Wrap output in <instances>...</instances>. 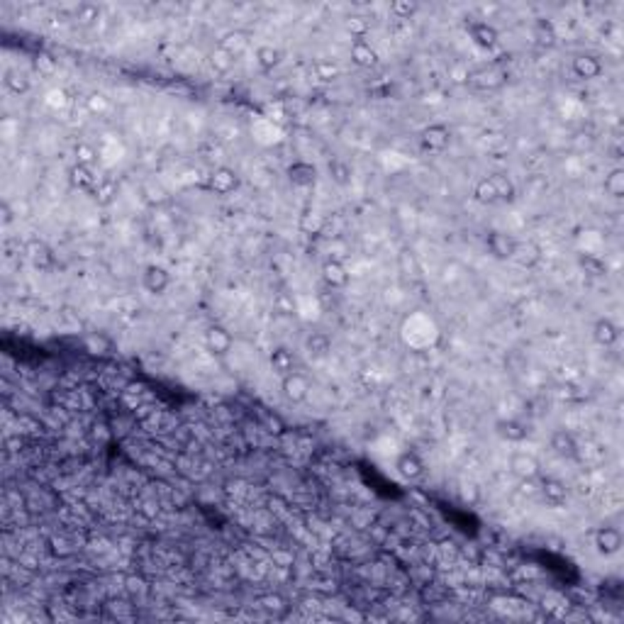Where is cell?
I'll list each match as a JSON object with an SVG mask.
<instances>
[{
	"label": "cell",
	"mask_w": 624,
	"mask_h": 624,
	"mask_svg": "<svg viewBox=\"0 0 624 624\" xmlns=\"http://www.w3.org/2000/svg\"><path fill=\"white\" fill-rule=\"evenodd\" d=\"M310 391H312V383L305 373L293 371V373H288V376L280 378V393H283V398L290 402V405H303V402L310 398Z\"/></svg>",
	"instance_id": "obj_1"
},
{
	"label": "cell",
	"mask_w": 624,
	"mask_h": 624,
	"mask_svg": "<svg viewBox=\"0 0 624 624\" xmlns=\"http://www.w3.org/2000/svg\"><path fill=\"white\" fill-rule=\"evenodd\" d=\"M449 144H452V130L442 122L427 125L419 132V147L429 154H442V151L449 149Z\"/></svg>",
	"instance_id": "obj_2"
},
{
	"label": "cell",
	"mask_w": 624,
	"mask_h": 624,
	"mask_svg": "<svg viewBox=\"0 0 624 624\" xmlns=\"http://www.w3.org/2000/svg\"><path fill=\"white\" fill-rule=\"evenodd\" d=\"M592 546H595V551L600 556H605V559H610V556H617L622 551L624 546V536L622 531L617 529V527H600V529L595 531V536H592Z\"/></svg>",
	"instance_id": "obj_3"
},
{
	"label": "cell",
	"mask_w": 624,
	"mask_h": 624,
	"mask_svg": "<svg viewBox=\"0 0 624 624\" xmlns=\"http://www.w3.org/2000/svg\"><path fill=\"white\" fill-rule=\"evenodd\" d=\"M517 239L513 237V234L508 232H488V237H485V249L490 252V257L498 259V261H513L515 259V252H517Z\"/></svg>",
	"instance_id": "obj_4"
},
{
	"label": "cell",
	"mask_w": 624,
	"mask_h": 624,
	"mask_svg": "<svg viewBox=\"0 0 624 624\" xmlns=\"http://www.w3.org/2000/svg\"><path fill=\"white\" fill-rule=\"evenodd\" d=\"M571 71L578 81H597L602 74H605V66H602L600 56L597 54H576L571 61Z\"/></svg>",
	"instance_id": "obj_5"
},
{
	"label": "cell",
	"mask_w": 624,
	"mask_h": 624,
	"mask_svg": "<svg viewBox=\"0 0 624 624\" xmlns=\"http://www.w3.org/2000/svg\"><path fill=\"white\" fill-rule=\"evenodd\" d=\"M395 470L402 480L415 483V480L424 478V473H427V463H424V459L419 456L417 452H402L400 456L395 459Z\"/></svg>",
	"instance_id": "obj_6"
},
{
	"label": "cell",
	"mask_w": 624,
	"mask_h": 624,
	"mask_svg": "<svg viewBox=\"0 0 624 624\" xmlns=\"http://www.w3.org/2000/svg\"><path fill=\"white\" fill-rule=\"evenodd\" d=\"M208 188L215 196H229L239 188V173L229 166H217L208 176Z\"/></svg>",
	"instance_id": "obj_7"
},
{
	"label": "cell",
	"mask_w": 624,
	"mask_h": 624,
	"mask_svg": "<svg viewBox=\"0 0 624 624\" xmlns=\"http://www.w3.org/2000/svg\"><path fill=\"white\" fill-rule=\"evenodd\" d=\"M234 346V337L227 327L222 325H210L205 330V349L212 356H227Z\"/></svg>",
	"instance_id": "obj_8"
},
{
	"label": "cell",
	"mask_w": 624,
	"mask_h": 624,
	"mask_svg": "<svg viewBox=\"0 0 624 624\" xmlns=\"http://www.w3.org/2000/svg\"><path fill=\"white\" fill-rule=\"evenodd\" d=\"M142 285H144L147 293L151 295H163L171 285V273H168L163 266L158 264H149L142 273Z\"/></svg>",
	"instance_id": "obj_9"
},
{
	"label": "cell",
	"mask_w": 624,
	"mask_h": 624,
	"mask_svg": "<svg viewBox=\"0 0 624 624\" xmlns=\"http://www.w3.org/2000/svg\"><path fill=\"white\" fill-rule=\"evenodd\" d=\"M539 495L544 498L546 505H551V508H561V505L569 503L571 490L561 478H544L539 485Z\"/></svg>",
	"instance_id": "obj_10"
},
{
	"label": "cell",
	"mask_w": 624,
	"mask_h": 624,
	"mask_svg": "<svg viewBox=\"0 0 624 624\" xmlns=\"http://www.w3.org/2000/svg\"><path fill=\"white\" fill-rule=\"evenodd\" d=\"M322 280H325L327 285H330L332 290H341L349 285V269H346L344 264H341L339 259H327L325 264H322Z\"/></svg>",
	"instance_id": "obj_11"
},
{
	"label": "cell",
	"mask_w": 624,
	"mask_h": 624,
	"mask_svg": "<svg viewBox=\"0 0 624 624\" xmlns=\"http://www.w3.org/2000/svg\"><path fill=\"white\" fill-rule=\"evenodd\" d=\"M495 434L508 444H522L527 437H529V427H527L522 419L508 417V419H498V422H495Z\"/></svg>",
	"instance_id": "obj_12"
},
{
	"label": "cell",
	"mask_w": 624,
	"mask_h": 624,
	"mask_svg": "<svg viewBox=\"0 0 624 624\" xmlns=\"http://www.w3.org/2000/svg\"><path fill=\"white\" fill-rule=\"evenodd\" d=\"M25 254H27V259L32 261L34 269H39V271H49L56 264L52 247H49L47 242H42V239H32V242L25 244Z\"/></svg>",
	"instance_id": "obj_13"
},
{
	"label": "cell",
	"mask_w": 624,
	"mask_h": 624,
	"mask_svg": "<svg viewBox=\"0 0 624 624\" xmlns=\"http://www.w3.org/2000/svg\"><path fill=\"white\" fill-rule=\"evenodd\" d=\"M285 176L295 188H310L317 183V166L310 161H293L285 168Z\"/></svg>",
	"instance_id": "obj_14"
},
{
	"label": "cell",
	"mask_w": 624,
	"mask_h": 624,
	"mask_svg": "<svg viewBox=\"0 0 624 624\" xmlns=\"http://www.w3.org/2000/svg\"><path fill=\"white\" fill-rule=\"evenodd\" d=\"M592 339H595V344L605 346V349L615 346L617 341H620V327H617V322L610 320V317L595 320V325H592Z\"/></svg>",
	"instance_id": "obj_15"
},
{
	"label": "cell",
	"mask_w": 624,
	"mask_h": 624,
	"mask_svg": "<svg viewBox=\"0 0 624 624\" xmlns=\"http://www.w3.org/2000/svg\"><path fill=\"white\" fill-rule=\"evenodd\" d=\"M510 470L517 475L520 480H534L539 475V461L527 452H515L510 456Z\"/></svg>",
	"instance_id": "obj_16"
},
{
	"label": "cell",
	"mask_w": 624,
	"mask_h": 624,
	"mask_svg": "<svg viewBox=\"0 0 624 624\" xmlns=\"http://www.w3.org/2000/svg\"><path fill=\"white\" fill-rule=\"evenodd\" d=\"M468 37L473 39L475 47L480 49H495L500 42V34L498 29L493 27L490 22H470L468 25Z\"/></svg>",
	"instance_id": "obj_17"
},
{
	"label": "cell",
	"mask_w": 624,
	"mask_h": 624,
	"mask_svg": "<svg viewBox=\"0 0 624 624\" xmlns=\"http://www.w3.org/2000/svg\"><path fill=\"white\" fill-rule=\"evenodd\" d=\"M349 56L359 69H373L378 64V52L366 39H354L349 47Z\"/></svg>",
	"instance_id": "obj_18"
},
{
	"label": "cell",
	"mask_w": 624,
	"mask_h": 624,
	"mask_svg": "<svg viewBox=\"0 0 624 624\" xmlns=\"http://www.w3.org/2000/svg\"><path fill=\"white\" fill-rule=\"evenodd\" d=\"M549 447H551V452L561 459H573L578 454V442L569 429H556L549 439Z\"/></svg>",
	"instance_id": "obj_19"
},
{
	"label": "cell",
	"mask_w": 624,
	"mask_h": 624,
	"mask_svg": "<svg viewBox=\"0 0 624 624\" xmlns=\"http://www.w3.org/2000/svg\"><path fill=\"white\" fill-rule=\"evenodd\" d=\"M269 364H271V371H276L280 378H283V376H288V373L295 371L298 359H295V354L288 349V346H276V349L271 351V356H269Z\"/></svg>",
	"instance_id": "obj_20"
},
{
	"label": "cell",
	"mask_w": 624,
	"mask_h": 624,
	"mask_svg": "<svg viewBox=\"0 0 624 624\" xmlns=\"http://www.w3.org/2000/svg\"><path fill=\"white\" fill-rule=\"evenodd\" d=\"M69 181L74 188H79V191H86V193H93V188L98 186L100 178L95 176V171L90 166H83V163H74L69 171Z\"/></svg>",
	"instance_id": "obj_21"
},
{
	"label": "cell",
	"mask_w": 624,
	"mask_h": 624,
	"mask_svg": "<svg viewBox=\"0 0 624 624\" xmlns=\"http://www.w3.org/2000/svg\"><path fill=\"white\" fill-rule=\"evenodd\" d=\"M531 37H534V42L539 44V47H554L556 39H559V34H556V27L554 22H551L549 18H536L534 25H531Z\"/></svg>",
	"instance_id": "obj_22"
},
{
	"label": "cell",
	"mask_w": 624,
	"mask_h": 624,
	"mask_svg": "<svg viewBox=\"0 0 624 624\" xmlns=\"http://www.w3.org/2000/svg\"><path fill=\"white\" fill-rule=\"evenodd\" d=\"M305 351H308V356H312V359H325L332 351L330 334H325V332H310V334L305 337Z\"/></svg>",
	"instance_id": "obj_23"
},
{
	"label": "cell",
	"mask_w": 624,
	"mask_h": 624,
	"mask_svg": "<svg viewBox=\"0 0 624 624\" xmlns=\"http://www.w3.org/2000/svg\"><path fill=\"white\" fill-rule=\"evenodd\" d=\"M83 346L90 356H107V354H112V349H115V341H112L107 334H103V332H93V334H86Z\"/></svg>",
	"instance_id": "obj_24"
},
{
	"label": "cell",
	"mask_w": 624,
	"mask_h": 624,
	"mask_svg": "<svg viewBox=\"0 0 624 624\" xmlns=\"http://www.w3.org/2000/svg\"><path fill=\"white\" fill-rule=\"evenodd\" d=\"M327 171H330V178L337 183V186L346 188L351 186V178H354V168H351L349 161H344V158H332L330 163H327Z\"/></svg>",
	"instance_id": "obj_25"
},
{
	"label": "cell",
	"mask_w": 624,
	"mask_h": 624,
	"mask_svg": "<svg viewBox=\"0 0 624 624\" xmlns=\"http://www.w3.org/2000/svg\"><path fill=\"white\" fill-rule=\"evenodd\" d=\"M254 59H257V66H259L261 71H273L276 66L280 64L283 54H280V49L273 47V44H261V47H257V54H254Z\"/></svg>",
	"instance_id": "obj_26"
},
{
	"label": "cell",
	"mask_w": 624,
	"mask_h": 624,
	"mask_svg": "<svg viewBox=\"0 0 624 624\" xmlns=\"http://www.w3.org/2000/svg\"><path fill=\"white\" fill-rule=\"evenodd\" d=\"M490 181H493L498 203H513L515 201L517 188H515V183L510 181V176H505V173H493V176H490Z\"/></svg>",
	"instance_id": "obj_27"
},
{
	"label": "cell",
	"mask_w": 624,
	"mask_h": 624,
	"mask_svg": "<svg viewBox=\"0 0 624 624\" xmlns=\"http://www.w3.org/2000/svg\"><path fill=\"white\" fill-rule=\"evenodd\" d=\"M5 88L10 90V93L15 95H25L29 90V86H32V81H29V76L25 74V71L20 69H10L8 74H5Z\"/></svg>",
	"instance_id": "obj_28"
},
{
	"label": "cell",
	"mask_w": 624,
	"mask_h": 624,
	"mask_svg": "<svg viewBox=\"0 0 624 624\" xmlns=\"http://www.w3.org/2000/svg\"><path fill=\"white\" fill-rule=\"evenodd\" d=\"M90 196H93V201L98 203V205H110L117 196V183L112 181V178H100Z\"/></svg>",
	"instance_id": "obj_29"
},
{
	"label": "cell",
	"mask_w": 624,
	"mask_h": 624,
	"mask_svg": "<svg viewBox=\"0 0 624 624\" xmlns=\"http://www.w3.org/2000/svg\"><path fill=\"white\" fill-rule=\"evenodd\" d=\"M473 198L480 203V205H498V196H495V188L490 176L480 178L478 183L473 186Z\"/></svg>",
	"instance_id": "obj_30"
},
{
	"label": "cell",
	"mask_w": 624,
	"mask_h": 624,
	"mask_svg": "<svg viewBox=\"0 0 624 624\" xmlns=\"http://www.w3.org/2000/svg\"><path fill=\"white\" fill-rule=\"evenodd\" d=\"M578 264H581V269L585 271L588 276H592V278H602V276H607V264L600 257H595V254H581V257H578Z\"/></svg>",
	"instance_id": "obj_31"
},
{
	"label": "cell",
	"mask_w": 624,
	"mask_h": 624,
	"mask_svg": "<svg viewBox=\"0 0 624 624\" xmlns=\"http://www.w3.org/2000/svg\"><path fill=\"white\" fill-rule=\"evenodd\" d=\"M605 193L615 201L624 198V168H612L605 176Z\"/></svg>",
	"instance_id": "obj_32"
},
{
	"label": "cell",
	"mask_w": 624,
	"mask_h": 624,
	"mask_svg": "<svg viewBox=\"0 0 624 624\" xmlns=\"http://www.w3.org/2000/svg\"><path fill=\"white\" fill-rule=\"evenodd\" d=\"M312 71H315V76L320 81H325V83H332V81L339 79V66L334 64L332 59H317L315 64H312Z\"/></svg>",
	"instance_id": "obj_33"
},
{
	"label": "cell",
	"mask_w": 624,
	"mask_h": 624,
	"mask_svg": "<svg viewBox=\"0 0 624 624\" xmlns=\"http://www.w3.org/2000/svg\"><path fill=\"white\" fill-rule=\"evenodd\" d=\"M541 259V249L536 247V244H531V242H527V244H517V252H515V259L513 261H517L520 266H527V269H529V266H534L536 261Z\"/></svg>",
	"instance_id": "obj_34"
},
{
	"label": "cell",
	"mask_w": 624,
	"mask_h": 624,
	"mask_svg": "<svg viewBox=\"0 0 624 624\" xmlns=\"http://www.w3.org/2000/svg\"><path fill=\"white\" fill-rule=\"evenodd\" d=\"M346 32L354 39H366V34L371 32V18H366V15H349L346 18Z\"/></svg>",
	"instance_id": "obj_35"
},
{
	"label": "cell",
	"mask_w": 624,
	"mask_h": 624,
	"mask_svg": "<svg viewBox=\"0 0 624 624\" xmlns=\"http://www.w3.org/2000/svg\"><path fill=\"white\" fill-rule=\"evenodd\" d=\"M210 64H212L215 71H219V74H229L234 66V56L227 52V49L217 47L212 54H210Z\"/></svg>",
	"instance_id": "obj_36"
},
{
	"label": "cell",
	"mask_w": 624,
	"mask_h": 624,
	"mask_svg": "<svg viewBox=\"0 0 624 624\" xmlns=\"http://www.w3.org/2000/svg\"><path fill=\"white\" fill-rule=\"evenodd\" d=\"M327 219L322 212H317V210H310V212H305L303 217H300V229H305V232H312V234H320L322 229H325Z\"/></svg>",
	"instance_id": "obj_37"
},
{
	"label": "cell",
	"mask_w": 624,
	"mask_h": 624,
	"mask_svg": "<svg viewBox=\"0 0 624 624\" xmlns=\"http://www.w3.org/2000/svg\"><path fill=\"white\" fill-rule=\"evenodd\" d=\"M391 15L398 20H410L412 15L419 10V3H415V0H393L391 3Z\"/></svg>",
	"instance_id": "obj_38"
},
{
	"label": "cell",
	"mask_w": 624,
	"mask_h": 624,
	"mask_svg": "<svg viewBox=\"0 0 624 624\" xmlns=\"http://www.w3.org/2000/svg\"><path fill=\"white\" fill-rule=\"evenodd\" d=\"M74 18L79 20L81 25H86V27H88V25H93L95 20L100 18V8L95 3H79V5H76Z\"/></svg>",
	"instance_id": "obj_39"
},
{
	"label": "cell",
	"mask_w": 624,
	"mask_h": 624,
	"mask_svg": "<svg viewBox=\"0 0 624 624\" xmlns=\"http://www.w3.org/2000/svg\"><path fill=\"white\" fill-rule=\"evenodd\" d=\"M247 44H249V37L244 32H229L227 37L219 42V47L227 49V52L232 54V56H237L239 52H242V49H247Z\"/></svg>",
	"instance_id": "obj_40"
},
{
	"label": "cell",
	"mask_w": 624,
	"mask_h": 624,
	"mask_svg": "<svg viewBox=\"0 0 624 624\" xmlns=\"http://www.w3.org/2000/svg\"><path fill=\"white\" fill-rule=\"evenodd\" d=\"M34 69L39 71V76H54L56 71H59V64H56V59L52 54L47 52H39L37 56H34Z\"/></svg>",
	"instance_id": "obj_41"
},
{
	"label": "cell",
	"mask_w": 624,
	"mask_h": 624,
	"mask_svg": "<svg viewBox=\"0 0 624 624\" xmlns=\"http://www.w3.org/2000/svg\"><path fill=\"white\" fill-rule=\"evenodd\" d=\"M98 161V151L90 144H76V163H83V166H90Z\"/></svg>",
	"instance_id": "obj_42"
},
{
	"label": "cell",
	"mask_w": 624,
	"mask_h": 624,
	"mask_svg": "<svg viewBox=\"0 0 624 624\" xmlns=\"http://www.w3.org/2000/svg\"><path fill=\"white\" fill-rule=\"evenodd\" d=\"M264 610L266 612H283L285 605L280 602V597H266V600H264Z\"/></svg>",
	"instance_id": "obj_43"
}]
</instances>
